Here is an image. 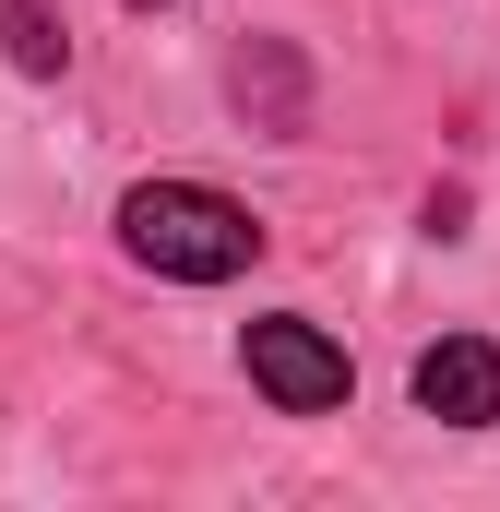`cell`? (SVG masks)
Masks as SVG:
<instances>
[{"label":"cell","mask_w":500,"mask_h":512,"mask_svg":"<svg viewBox=\"0 0 500 512\" xmlns=\"http://www.w3.org/2000/svg\"><path fill=\"white\" fill-rule=\"evenodd\" d=\"M108 239H120L131 274H155V286H239L262 274L274 251V227L250 215L227 179H191V167H155V179H131L120 203H108Z\"/></svg>","instance_id":"cell-1"},{"label":"cell","mask_w":500,"mask_h":512,"mask_svg":"<svg viewBox=\"0 0 500 512\" xmlns=\"http://www.w3.org/2000/svg\"><path fill=\"white\" fill-rule=\"evenodd\" d=\"M239 382L274 417H346L358 405V358L322 310H250L239 322Z\"/></svg>","instance_id":"cell-2"},{"label":"cell","mask_w":500,"mask_h":512,"mask_svg":"<svg viewBox=\"0 0 500 512\" xmlns=\"http://www.w3.org/2000/svg\"><path fill=\"white\" fill-rule=\"evenodd\" d=\"M405 405L429 417V429H500V334L477 322H453V334H429L417 358H405Z\"/></svg>","instance_id":"cell-3"},{"label":"cell","mask_w":500,"mask_h":512,"mask_svg":"<svg viewBox=\"0 0 500 512\" xmlns=\"http://www.w3.org/2000/svg\"><path fill=\"white\" fill-rule=\"evenodd\" d=\"M227 108H239L262 143H298V131H310V60H298V36L250 24L239 48H227Z\"/></svg>","instance_id":"cell-4"},{"label":"cell","mask_w":500,"mask_h":512,"mask_svg":"<svg viewBox=\"0 0 500 512\" xmlns=\"http://www.w3.org/2000/svg\"><path fill=\"white\" fill-rule=\"evenodd\" d=\"M0 60H12V84H72V24H60V0H0Z\"/></svg>","instance_id":"cell-5"}]
</instances>
